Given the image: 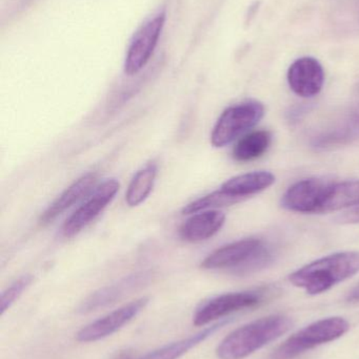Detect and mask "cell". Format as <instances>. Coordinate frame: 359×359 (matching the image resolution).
Listing matches in <instances>:
<instances>
[{
	"label": "cell",
	"mask_w": 359,
	"mask_h": 359,
	"mask_svg": "<svg viewBox=\"0 0 359 359\" xmlns=\"http://www.w3.org/2000/svg\"><path fill=\"white\" fill-rule=\"evenodd\" d=\"M164 13L150 19L135 33L124 61V73L134 76L149 62L164 29Z\"/></svg>",
	"instance_id": "7"
},
{
	"label": "cell",
	"mask_w": 359,
	"mask_h": 359,
	"mask_svg": "<svg viewBox=\"0 0 359 359\" xmlns=\"http://www.w3.org/2000/svg\"><path fill=\"white\" fill-rule=\"evenodd\" d=\"M120 184L116 179H107L95 188L88 200L80 205L63 224L61 233L65 238H72L90 225L105 208L111 204L117 192Z\"/></svg>",
	"instance_id": "6"
},
{
	"label": "cell",
	"mask_w": 359,
	"mask_h": 359,
	"mask_svg": "<svg viewBox=\"0 0 359 359\" xmlns=\"http://www.w3.org/2000/svg\"><path fill=\"white\" fill-rule=\"evenodd\" d=\"M348 303L358 304L359 303V283L355 287L351 289L346 297Z\"/></svg>",
	"instance_id": "24"
},
{
	"label": "cell",
	"mask_w": 359,
	"mask_h": 359,
	"mask_svg": "<svg viewBox=\"0 0 359 359\" xmlns=\"http://www.w3.org/2000/svg\"><path fill=\"white\" fill-rule=\"evenodd\" d=\"M156 176L157 165L154 162H150L134 175L126 192V203L128 206H139L149 198L155 185Z\"/></svg>",
	"instance_id": "20"
},
{
	"label": "cell",
	"mask_w": 359,
	"mask_h": 359,
	"mask_svg": "<svg viewBox=\"0 0 359 359\" xmlns=\"http://www.w3.org/2000/svg\"><path fill=\"white\" fill-rule=\"evenodd\" d=\"M275 183V176L269 172H253L240 175L228 180L221 189L229 196L244 201L249 196L259 194Z\"/></svg>",
	"instance_id": "16"
},
{
	"label": "cell",
	"mask_w": 359,
	"mask_h": 359,
	"mask_svg": "<svg viewBox=\"0 0 359 359\" xmlns=\"http://www.w3.org/2000/svg\"><path fill=\"white\" fill-rule=\"evenodd\" d=\"M240 202H242L240 198L229 196L223 190L218 189L216 191H213L212 194H207L198 200L189 203L183 209V215H194L200 211L214 210V209L237 204Z\"/></svg>",
	"instance_id": "21"
},
{
	"label": "cell",
	"mask_w": 359,
	"mask_h": 359,
	"mask_svg": "<svg viewBox=\"0 0 359 359\" xmlns=\"http://www.w3.org/2000/svg\"><path fill=\"white\" fill-rule=\"evenodd\" d=\"M150 278H151V274L149 272H139V273L126 276L114 284L95 291L86 301L82 302L78 311L82 314L90 313V312L97 311L107 306L113 305L116 302L124 299L129 293L145 286Z\"/></svg>",
	"instance_id": "11"
},
{
	"label": "cell",
	"mask_w": 359,
	"mask_h": 359,
	"mask_svg": "<svg viewBox=\"0 0 359 359\" xmlns=\"http://www.w3.org/2000/svg\"><path fill=\"white\" fill-rule=\"evenodd\" d=\"M227 323L228 322L217 323V324L213 325V326L209 327V328L204 329V330L200 331V332L196 333V334L192 335V337H188V339H181V341H175V343L168 344V345L164 346V347L158 348V349L149 352V353L145 354V355L139 356V358H134V356L130 355V354H122L119 359L181 358V356L188 353L190 350L193 349L196 346L204 343L207 339L212 337L218 329L225 326Z\"/></svg>",
	"instance_id": "15"
},
{
	"label": "cell",
	"mask_w": 359,
	"mask_h": 359,
	"mask_svg": "<svg viewBox=\"0 0 359 359\" xmlns=\"http://www.w3.org/2000/svg\"><path fill=\"white\" fill-rule=\"evenodd\" d=\"M272 143L271 133L256 130L238 141L233 149V158L240 163L254 161L265 155Z\"/></svg>",
	"instance_id": "18"
},
{
	"label": "cell",
	"mask_w": 359,
	"mask_h": 359,
	"mask_svg": "<svg viewBox=\"0 0 359 359\" xmlns=\"http://www.w3.org/2000/svg\"><path fill=\"white\" fill-rule=\"evenodd\" d=\"M33 282V276L27 274L21 276L18 280H15L1 295V305H0V312L4 316L6 310L12 307L13 304L19 299L21 294L27 290V287Z\"/></svg>",
	"instance_id": "22"
},
{
	"label": "cell",
	"mask_w": 359,
	"mask_h": 359,
	"mask_svg": "<svg viewBox=\"0 0 359 359\" xmlns=\"http://www.w3.org/2000/svg\"><path fill=\"white\" fill-rule=\"evenodd\" d=\"M263 301V294L256 291L226 293L211 299L200 306L193 318L195 326L202 327L225 318L234 312L255 307Z\"/></svg>",
	"instance_id": "9"
},
{
	"label": "cell",
	"mask_w": 359,
	"mask_h": 359,
	"mask_svg": "<svg viewBox=\"0 0 359 359\" xmlns=\"http://www.w3.org/2000/svg\"><path fill=\"white\" fill-rule=\"evenodd\" d=\"M97 175L95 172H88L76 180L70 185L40 217V223L48 224L63 215V212L77 204L81 198L90 194L93 188L96 187Z\"/></svg>",
	"instance_id": "13"
},
{
	"label": "cell",
	"mask_w": 359,
	"mask_h": 359,
	"mask_svg": "<svg viewBox=\"0 0 359 359\" xmlns=\"http://www.w3.org/2000/svg\"><path fill=\"white\" fill-rule=\"evenodd\" d=\"M356 140H359V114H354L341 126L318 136L313 145L316 149H328L348 145Z\"/></svg>",
	"instance_id": "19"
},
{
	"label": "cell",
	"mask_w": 359,
	"mask_h": 359,
	"mask_svg": "<svg viewBox=\"0 0 359 359\" xmlns=\"http://www.w3.org/2000/svg\"><path fill=\"white\" fill-rule=\"evenodd\" d=\"M290 318L282 314L266 316L230 333L216 349L219 359H244L282 337L292 328Z\"/></svg>",
	"instance_id": "2"
},
{
	"label": "cell",
	"mask_w": 359,
	"mask_h": 359,
	"mask_svg": "<svg viewBox=\"0 0 359 359\" xmlns=\"http://www.w3.org/2000/svg\"><path fill=\"white\" fill-rule=\"evenodd\" d=\"M270 259L271 255L261 240L244 238L213 251L202 262V268L233 269L240 274L250 273L266 267Z\"/></svg>",
	"instance_id": "3"
},
{
	"label": "cell",
	"mask_w": 359,
	"mask_h": 359,
	"mask_svg": "<svg viewBox=\"0 0 359 359\" xmlns=\"http://www.w3.org/2000/svg\"><path fill=\"white\" fill-rule=\"evenodd\" d=\"M330 182L305 179L293 184L282 198V206L297 213H320Z\"/></svg>",
	"instance_id": "10"
},
{
	"label": "cell",
	"mask_w": 359,
	"mask_h": 359,
	"mask_svg": "<svg viewBox=\"0 0 359 359\" xmlns=\"http://www.w3.org/2000/svg\"><path fill=\"white\" fill-rule=\"evenodd\" d=\"M226 215L221 211L204 210L194 213L179 230L183 240L190 243L202 242L214 236L225 225Z\"/></svg>",
	"instance_id": "14"
},
{
	"label": "cell",
	"mask_w": 359,
	"mask_h": 359,
	"mask_svg": "<svg viewBox=\"0 0 359 359\" xmlns=\"http://www.w3.org/2000/svg\"><path fill=\"white\" fill-rule=\"evenodd\" d=\"M347 320L339 316L322 318L284 341L270 356V359H293L318 346L337 341L349 331Z\"/></svg>",
	"instance_id": "4"
},
{
	"label": "cell",
	"mask_w": 359,
	"mask_h": 359,
	"mask_svg": "<svg viewBox=\"0 0 359 359\" xmlns=\"http://www.w3.org/2000/svg\"><path fill=\"white\" fill-rule=\"evenodd\" d=\"M148 304V297H141L136 301L131 302L107 316L86 325L77 333L76 339L79 343H94L111 337L124 328L131 320H134L147 307Z\"/></svg>",
	"instance_id": "8"
},
{
	"label": "cell",
	"mask_w": 359,
	"mask_h": 359,
	"mask_svg": "<svg viewBox=\"0 0 359 359\" xmlns=\"http://www.w3.org/2000/svg\"><path fill=\"white\" fill-rule=\"evenodd\" d=\"M359 205V180L331 183L320 213L353 208Z\"/></svg>",
	"instance_id": "17"
},
{
	"label": "cell",
	"mask_w": 359,
	"mask_h": 359,
	"mask_svg": "<svg viewBox=\"0 0 359 359\" xmlns=\"http://www.w3.org/2000/svg\"><path fill=\"white\" fill-rule=\"evenodd\" d=\"M337 221L341 224H358L359 223V205L353 207L350 210L346 211L344 215L337 217Z\"/></svg>",
	"instance_id": "23"
},
{
	"label": "cell",
	"mask_w": 359,
	"mask_h": 359,
	"mask_svg": "<svg viewBox=\"0 0 359 359\" xmlns=\"http://www.w3.org/2000/svg\"><path fill=\"white\" fill-rule=\"evenodd\" d=\"M359 272L358 251H345L316 259L289 276L293 286L303 289L308 294L318 295Z\"/></svg>",
	"instance_id": "1"
},
{
	"label": "cell",
	"mask_w": 359,
	"mask_h": 359,
	"mask_svg": "<svg viewBox=\"0 0 359 359\" xmlns=\"http://www.w3.org/2000/svg\"><path fill=\"white\" fill-rule=\"evenodd\" d=\"M265 116V107L259 101L250 100L228 107L217 120L211 143L214 147H225L254 128Z\"/></svg>",
	"instance_id": "5"
},
{
	"label": "cell",
	"mask_w": 359,
	"mask_h": 359,
	"mask_svg": "<svg viewBox=\"0 0 359 359\" xmlns=\"http://www.w3.org/2000/svg\"><path fill=\"white\" fill-rule=\"evenodd\" d=\"M288 83L291 90L303 97L311 98L320 94L325 83V71L313 57L297 59L289 67Z\"/></svg>",
	"instance_id": "12"
}]
</instances>
